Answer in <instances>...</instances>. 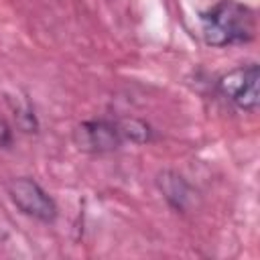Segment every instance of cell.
Listing matches in <instances>:
<instances>
[{
  "label": "cell",
  "instance_id": "6da1fadb",
  "mask_svg": "<svg viewBox=\"0 0 260 260\" xmlns=\"http://www.w3.org/2000/svg\"><path fill=\"white\" fill-rule=\"evenodd\" d=\"M205 45L221 49L250 43L256 35V14L238 0H219L199 14Z\"/></svg>",
  "mask_w": 260,
  "mask_h": 260
},
{
  "label": "cell",
  "instance_id": "7a4b0ae2",
  "mask_svg": "<svg viewBox=\"0 0 260 260\" xmlns=\"http://www.w3.org/2000/svg\"><path fill=\"white\" fill-rule=\"evenodd\" d=\"M10 201L16 205V209L32 219H39L43 223L55 221L59 209L55 199L30 177H16L6 185Z\"/></svg>",
  "mask_w": 260,
  "mask_h": 260
},
{
  "label": "cell",
  "instance_id": "5b68a950",
  "mask_svg": "<svg viewBox=\"0 0 260 260\" xmlns=\"http://www.w3.org/2000/svg\"><path fill=\"white\" fill-rule=\"evenodd\" d=\"M156 185L171 207H175L177 211L187 209V205L191 201V187L181 175H177L173 171H162L156 179Z\"/></svg>",
  "mask_w": 260,
  "mask_h": 260
},
{
  "label": "cell",
  "instance_id": "52a82bcc",
  "mask_svg": "<svg viewBox=\"0 0 260 260\" xmlns=\"http://www.w3.org/2000/svg\"><path fill=\"white\" fill-rule=\"evenodd\" d=\"M12 144V128L0 120V148H8Z\"/></svg>",
  "mask_w": 260,
  "mask_h": 260
},
{
  "label": "cell",
  "instance_id": "8992f818",
  "mask_svg": "<svg viewBox=\"0 0 260 260\" xmlns=\"http://www.w3.org/2000/svg\"><path fill=\"white\" fill-rule=\"evenodd\" d=\"M118 126H120L122 138L134 142V144H146V142H150V140L154 138V130H152V126L146 124L144 120H138V118H126V120H120Z\"/></svg>",
  "mask_w": 260,
  "mask_h": 260
},
{
  "label": "cell",
  "instance_id": "277c9868",
  "mask_svg": "<svg viewBox=\"0 0 260 260\" xmlns=\"http://www.w3.org/2000/svg\"><path fill=\"white\" fill-rule=\"evenodd\" d=\"M73 144L81 152L89 154H106L114 152L122 146L124 138L120 132L118 122L108 118H95V120H83L73 128Z\"/></svg>",
  "mask_w": 260,
  "mask_h": 260
},
{
  "label": "cell",
  "instance_id": "3957f363",
  "mask_svg": "<svg viewBox=\"0 0 260 260\" xmlns=\"http://www.w3.org/2000/svg\"><path fill=\"white\" fill-rule=\"evenodd\" d=\"M258 81H260L258 63H248V65H240L223 73L217 79V87L238 110L256 112L258 102H260Z\"/></svg>",
  "mask_w": 260,
  "mask_h": 260
}]
</instances>
